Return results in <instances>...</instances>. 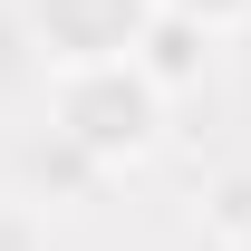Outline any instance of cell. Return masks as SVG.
<instances>
[{"instance_id": "1", "label": "cell", "mask_w": 251, "mask_h": 251, "mask_svg": "<svg viewBox=\"0 0 251 251\" xmlns=\"http://www.w3.org/2000/svg\"><path fill=\"white\" fill-rule=\"evenodd\" d=\"M49 135L77 145L87 164H135L164 126V87L135 58H97V68H58V97H49Z\"/></svg>"}, {"instance_id": "2", "label": "cell", "mask_w": 251, "mask_h": 251, "mask_svg": "<svg viewBox=\"0 0 251 251\" xmlns=\"http://www.w3.org/2000/svg\"><path fill=\"white\" fill-rule=\"evenodd\" d=\"M164 0H29V39L58 68H97V58H135V39Z\"/></svg>"}, {"instance_id": "3", "label": "cell", "mask_w": 251, "mask_h": 251, "mask_svg": "<svg viewBox=\"0 0 251 251\" xmlns=\"http://www.w3.org/2000/svg\"><path fill=\"white\" fill-rule=\"evenodd\" d=\"M203 58H213V29H193V20H174V10H155V20H145V39H135V68H145L164 97L193 87V77H203Z\"/></svg>"}, {"instance_id": "4", "label": "cell", "mask_w": 251, "mask_h": 251, "mask_svg": "<svg viewBox=\"0 0 251 251\" xmlns=\"http://www.w3.org/2000/svg\"><path fill=\"white\" fill-rule=\"evenodd\" d=\"M174 20H193V29H213V39H232V29H251V0H164Z\"/></svg>"}, {"instance_id": "5", "label": "cell", "mask_w": 251, "mask_h": 251, "mask_svg": "<svg viewBox=\"0 0 251 251\" xmlns=\"http://www.w3.org/2000/svg\"><path fill=\"white\" fill-rule=\"evenodd\" d=\"M203 232H222V242H251V174H232V184L213 193V222Z\"/></svg>"}, {"instance_id": "6", "label": "cell", "mask_w": 251, "mask_h": 251, "mask_svg": "<svg viewBox=\"0 0 251 251\" xmlns=\"http://www.w3.org/2000/svg\"><path fill=\"white\" fill-rule=\"evenodd\" d=\"M203 251H251V242H222V232H203Z\"/></svg>"}]
</instances>
